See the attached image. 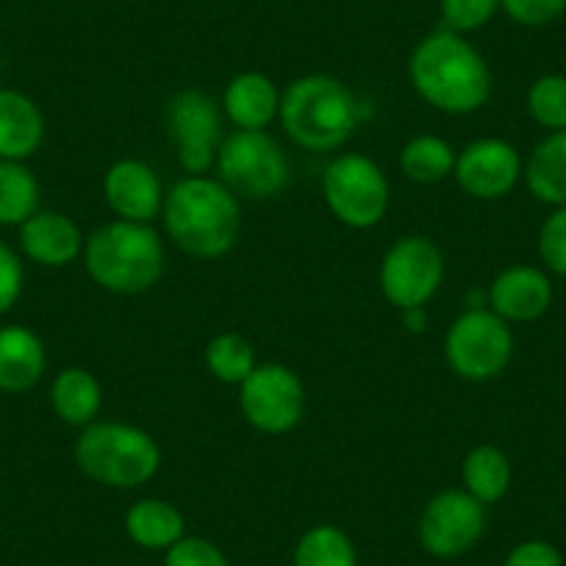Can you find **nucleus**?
<instances>
[{
    "instance_id": "nucleus-29",
    "label": "nucleus",
    "mask_w": 566,
    "mask_h": 566,
    "mask_svg": "<svg viewBox=\"0 0 566 566\" xmlns=\"http://www.w3.org/2000/svg\"><path fill=\"white\" fill-rule=\"evenodd\" d=\"M439 9H442L444 29L467 36L492 23L494 14L500 12V0H439Z\"/></svg>"
},
{
    "instance_id": "nucleus-13",
    "label": "nucleus",
    "mask_w": 566,
    "mask_h": 566,
    "mask_svg": "<svg viewBox=\"0 0 566 566\" xmlns=\"http://www.w3.org/2000/svg\"><path fill=\"white\" fill-rule=\"evenodd\" d=\"M522 176V159L511 142L483 136L470 142L455 156L453 178L461 192L475 200H500L516 187Z\"/></svg>"
},
{
    "instance_id": "nucleus-21",
    "label": "nucleus",
    "mask_w": 566,
    "mask_h": 566,
    "mask_svg": "<svg viewBox=\"0 0 566 566\" xmlns=\"http://www.w3.org/2000/svg\"><path fill=\"white\" fill-rule=\"evenodd\" d=\"M51 406L62 422L86 428L95 422L103 408L101 380L84 367L62 369L51 384Z\"/></svg>"
},
{
    "instance_id": "nucleus-28",
    "label": "nucleus",
    "mask_w": 566,
    "mask_h": 566,
    "mask_svg": "<svg viewBox=\"0 0 566 566\" xmlns=\"http://www.w3.org/2000/svg\"><path fill=\"white\" fill-rule=\"evenodd\" d=\"M527 112L549 130H566V78L542 75L527 90Z\"/></svg>"
},
{
    "instance_id": "nucleus-32",
    "label": "nucleus",
    "mask_w": 566,
    "mask_h": 566,
    "mask_svg": "<svg viewBox=\"0 0 566 566\" xmlns=\"http://www.w3.org/2000/svg\"><path fill=\"white\" fill-rule=\"evenodd\" d=\"M500 9L525 29H542L566 12V0H500Z\"/></svg>"
},
{
    "instance_id": "nucleus-5",
    "label": "nucleus",
    "mask_w": 566,
    "mask_h": 566,
    "mask_svg": "<svg viewBox=\"0 0 566 566\" xmlns=\"http://www.w3.org/2000/svg\"><path fill=\"white\" fill-rule=\"evenodd\" d=\"M75 464L108 489H139L156 478L161 450L148 431L128 422H92L75 439Z\"/></svg>"
},
{
    "instance_id": "nucleus-10",
    "label": "nucleus",
    "mask_w": 566,
    "mask_h": 566,
    "mask_svg": "<svg viewBox=\"0 0 566 566\" xmlns=\"http://www.w3.org/2000/svg\"><path fill=\"white\" fill-rule=\"evenodd\" d=\"M444 281V255L428 237H402L380 261L378 283L386 303L395 308L428 306Z\"/></svg>"
},
{
    "instance_id": "nucleus-9",
    "label": "nucleus",
    "mask_w": 566,
    "mask_h": 566,
    "mask_svg": "<svg viewBox=\"0 0 566 566\" xmlns=\"http://www.w3.org/2000/svg\"><path fill=\"white\" fill-rule=\"evenodd\" d=\"M239 411L259 433L283 437L295 431L306 413V386L286 364H259L239 384Z\"/></svg>"
},
{
    "instance_id": "nucleus-6",
    "label": "nucleus",
    "mask_w": 566,
    "mask_h": 566,
    "mask_svg": "<svg viewBox=\"0 0 566 566\" xmlns=\"http://www.w3.org/2000/svg\"><path fill=\"white\" fill-rule=\"evenodd\" d=\"M217 178L237 198L272 200L290 187V159L266 130H233L217 150Z\"/></svg>"
},
{
    "instance_id": "nucleus-14",
    "label": "nucleus",
    "mask_w": 566,
    "mask_h": 566,
    "mask_svg": "<svg viewBox=\"0 0 566 566\" xmlns=\"http://www.w3.org/2000/svg\"><path fill=\"white\" fill-rule=\"evenodd\" d=\"M103 200L117 214V220L150 226L165 206V187L150 165L139 159H123L106 170Z\"/></svg>"
},
{
    "instance_id": "nucleus-19",
    "label": "nucleus",
    "mask_w": 566,
    "mask_h": 566,
    "mask_svg": "<svg viewBox=\"0 0 566 566\" xmlns=\"http://www.w3.org/2000/svg\"><path fill=\"white\" fill-rule=\"evenodd\" d=\"M45 117L29 95L0 86V159L25 161L42 148Z\"/></svg>"
},
{
    "instance_id": "nucleus-12",
    "label": "nucleus",
    "mask_w": 566,
    "mask_h": 566,
    "mask_svg": "<svg viewBox=\"0 0 566 566\" xmlns=\"http://www.w3.org/2000/svg\"><path fill=\"white\" fill-rule=\"evenodd\" d=\"M486 531V505L464 489L433 494L419 516V544L433 558H459L478 544Z\"/></svg>"
},
{
    "instance_id": "nucleus-15",
    "label": "nucleus",
    "mask_w": 566,
    "mask_h": 566,
    "mask_svg": "<svg viewBox=\"0 0 566 566\" xmlns=\"http://www.w3.org/2000/svg\"><path fill=\"white\" fill-rule=\"evenodd\" d=\"M84 233L73 217L62 211H36L20 226V250L34 264L59 270L84 255Z\"/></svg>"
},
{
    "instance_id": "nucleus-16",
    "label": "nucleus",
    "mask_w": 566,
    "mask_h": 566,
    "mask_svg": "<svg viewBox=\"0 0 566 566\" xmlns=\"http://www.w3.org/2000/svg\"><path fill=\"white\" fill-rule=\"evenodd\" d=\"M549 303H553V283L536 266H505L489 286V306L505 323H533L547 312Z\"/></svg>"
},
{
    "instance_id": "nucleus-25",
    "label": "nucleus",
    "mask_w": 566,
    "mask_h": 566,
    "mask_svg": "<svg viewBox=\"0 0 566 566\" xmlns=\"http://www.w3.org/2000/svg\"><path fill=\"white\" fill-rule=\"evenodd\" d=\"M40 211V181L25 161L0 159V228H20Z\"/></svg>"
},
{
    "instance_id": "nucleus-8",
    "label": "nucleus",
    "mask_w": 566,
    "mask_h": 566,
    "mask_svg": "<svg viewBox=\"0 0 566 566\" xmlns=\"http://www.w3.org/2000/svg\"><path fill=\"white\" fill-rule=\"evenodd\" d=\"M514 356V334L492 308H467L453 319L444 336V358L459 378L494 380Z\"/></svg>"
},
{
    "instance_id": "nucleus-33",
    "label": "nucleus",
    "mask_w": 566,
    "mask_h": 566,
    "mask_svg": "<svg viewBox=\"0 0 566 566\" xmlns=\"http://www.w3.org/2000/svg\"><path fill=\"white\" fill-rule=\"evenodd\" d=\"M25 286V270L23 259L14 248L7 242H0V317L12 312L18 306L20 295Z\"/></svg>"
},
{
    "instance_id": "nucleus-20",
    "label": "nucleus",
    "mask_w": 566,
    "mask_h": 566,
    "mask_svg": "<svg viewBox=\"0 0 566 566\" xmlns=\"http://www.w3.org/2000/svg\"><path fill=\"white\" fill-rule=\"evenodd\" d=\"M125 533L136 547L170 549L187 536V520L172 503L159 497L136 500L125 514Z\"/></svg>"
},
{
    "instance_id": "nucleus-1",
    "label": "nucleus",
    "mask_w": 566,
    "mask_h": 566,
    "mask_svg": "<svg viewBox=\"0 0 566 566\" xmlns=\"http://www.w3.org/2000/svg\"><path fill=\"white\" fill-rule=\"evenodd\" d=\"M408 81L428 106L444 114H472L492 95V70L483 53L455 31L437 29L408 56Z\"/></svg>"
},
{
    "instance_id": "nucleus-11",
    "label": "nucleus",
    "mask_w": 566,
    "mask_h": 566,
    "mask_svg": "<svg viewBox=\"0 0 566 566\" xmlns=\"http://www.w3.org/2000/svg\"><path fill=\"white\" fill-rule=\"evenodd\" d=\"M167 130L176 142L178 165L189 176L214 170L222 145V114L214 97L200 90H181L167 106Z\"/></svg>"
},
{
    "instance_id": "nucleus-22",
    "label": "nucleus",
    "mask_w": 566,
    "mask_h": 566,
    "mask_svg": "<svg viewBox=\"0 0 566 566\" xmlns=\"http://www.w3.org/2000/svg\"><path fill=\"white\" fill-rule=\"evenodd\" d=\"M522 172L533 198L555 209L566 206V130L544 136Z\"/></svg>"
},
{
    "instance_id": "nucleus-2",
    "label": "nucleus",
    "mask_w": 566,
    "mask_h": 566,
    "mask_svg": "<svg viewBox=\"0 0 566 566\" xmlns=\"http://www.w3.org/2000/svg\"><path fill=\"white\" fill-rule=\"evenodd\" d=\"M165 231L184 253L195 259H220L231 253L242 233L239 198L209 176H187L165 192Z\"/></svg>"
},
{
    "instance_id": "nucleus-30",
    "label": "nucleus",
    "mask_w": 566,
    "mask_h": 566,
    "mask_svg": "<svg viewBox=\"0 0 566 566\" xmlns=\"http://www.w3.org/2000/svg\"><path fill=\"white\" fill-rule=\"evenodd\" d=\"M165 566H228V558L209 538L184 536L165 553Z\"/></svg>"
},
{
    "instance_id": "nucleus-23",
    "label": "nucleus",
    "mask_w": 566,
    "mask_h": 566,
    "mask_svg": "<svg viewBox=\"0 0 566 566\" xmlns=\"http://www.w3.org/2000/svg\"><path fill=\"white\" fill-rule=\"evenodd\" d=\"M461 483H464V492L472 494L478 503H497L511 489L509 455L494 444H475L461 461Z\"/></svg>"
},
{
    "instance_id": "nucleus-35",
    "label": "nucleus",
    "mask_w": 566,
    "mask_h": 566,
    "mask_svg": "<svg viewBox=\"0 0 566 566\" xmlns=\"http://www.w3.org/2000/svg\"><path fill=\"white\" fill-rule=\"evenodd\" d=\"M400 319H402V328H406L408 334H424V328H428V323H431V317H428V308L424 306L402 308Z\"/></svg>"
},
{
    "instance_id": "nucleus-17",
    "label": "nucleus",
    "mask_w": 566,
    "mask_h": 566,
    "mask_svg": "<svg viewBox=\"0 0 566 566\" xmlns=\"http://www.w3.org/2000/svg\"><path fill=\"white\" fill-rule=\"evenodd\" d=\"M222 112L237 130H266L281 112V90L264 73H239L222 92Z\"/></svg>"
},
{
    "instance_id": "nucleus-27",
    "label": "nucleus",
    "mask_w": 566,
    "mask_h": 566,
    "mask_svg": "<svg viewBox=\"0 0 566 566\" xmlns=\"http://www.w3.org/2000/svg\"><path fill=\"white\" fill-rule=\"evenodd\" d=\"M255 367H259L255 347L250 345L244 336L233 334V331L217 334L214 339L206 345V369H209L217 380H222V384L239 386Z\"/></svg>"
},
{
    "instance_id": "nucleus-34",
    "label": "nucleus",
    "mask_w": 566,
    "mask_h": 566,
    "mask_svg": "<svg viewBox=\"0 0 566 566\" xmlns=\"http://www.w3.org/2000/svg\"><path fill=\"white\" fill-rule=\"evenodd\" d=\"M503 566H564V560H560L555 544L544 542V538H527L511 549Z\"/></svg>"
},
{
    "instance_id": "nucleus-26",
    "label": "nucleus",
    "mask_w": 566,
    "mask_h": 566,
    "mask_svg": "<svg viewBox=\"0 0 566 566\" xmlns=\"http://www.w3.org/2000/svg\"><path fill=\"white\" fill-rule=\"evenodd\" d=\"M295 566H358V553L353 538L336 525L308 527L295 544L292 555Z\"/></svg>"
},
{
    "instance_id": "nucleus-18",
    "label": "nucleus",
    "mask_w": 566,
    "mask_h": 566,
    "mask_svg": "<svg viewBox=\"0 0 566 566\" xmlns=\"http://www.w3.org/2000/svg\"><path fill=\"white\" fill-rule=\"evenodd\" d=\"M48 367L45 342L29 325L0 328V391L23 395L34 389Z\"/></svg>"
},
{
    "instance_id": "nucleus-3",
    "label": "nucleus",
    "mask_w": 566,
    "mask_h": 566,
    "mask_svg": "<svg viewBox=\"0 0 566 566\" xmlns=\"http://www.w3.org/2000/svg\"><path fill=\"white\" fill-rule=\"evenodd\" d=\"M367 103L358 101L339 78L323 73L301 75L281 92L283 130L297 148L328 154L342 148L358 123L367 117Z\"/></svg>"
},
{
    "instance_id": "nucleus-7",
    "label": "nucleus",
    "mask_w": 566,
    "mask_h": 566,
    "mask_svg": "<svg viewBox=\"0 0 566 566\" xmlns=\"http://www.w3.org/2000/svg\"><path fill=\"white\" fill-rule=\"evenodd\" d=\"M323 198L342 226L367 231L380 226L389 211V178L369 156L342 154L325 167Z\"/></svg>"
},
{
    "instance_id": "nucleus-4",
    "label": "nucleus",
    "mask_w": 566,
    "mask_h": 566,
    "mask_svg": "<svg viewBox=\"0 0 566 566\" xmlns=\"http://www.w3.org/2000/svg\"><path fill=\"white\" fill-rule=\"evenodd\" d=\"M84 266L101 290L142 295L165 272V242L148 222L112 220L86 237Z\"/></svg>"
},
{
    "instance_id": "nucleus-31",
    "label": "nucleus",
    "mask_w": 566,
    "mask_h": 566,
    "mask_svg": "<svg viewBox=\"0 0 566 566\" xmlns=\"http://www.w3.org/2000/svg\"><path fill=\"white\" fill-rule=\"evenodd\" d=\"M538 255L558 275H566V206H558L538 231Z\"/></svg>"
},
{
    "instance_id": "nucleus-24",
    "label": "nucleus",
    "mask_w": 566,
    "mask_h": 566,
    "mask_svg": "<svg viewBox=\"0 0 566 566\" xmlns=\"http://www.w3.org/2000/svg\"><path fill=\"white\" fill-rule=\"evenodd\" d=\"M455 150L437 134H419L400 150V172L413 184H439L453 176Z\"/></svg>"
}]
</instances>
